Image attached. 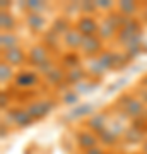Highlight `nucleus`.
<instances>
[{"mask_svg": "<svg viewBox=\"0 0 147 154\" xmlns=\"http://www.w3.org/2000/svg\"><path fill=\"white\" fill-rule=\"evenodd\" d=\"M132 154H142V152H140V151H139V152H132Z\"/></svg>", "mask_w": 147, "mask_h": 154, "instance_id": "46", "label": "nucleus"}, {"mask_svg": "<svg viewBox=\"0 0 147 154\" xmlns=\"http://www.w3.org/2000/svg\"><path fill=\"white\" fill-rule=\"evenodd\" d=\"M96 2V7H98V12H104V14H109L116 9V4L111 2V0H94Z\"/></svg>", "mask_w": 147, "mask_h": 154, "instance_id": "31", "label": "nucleus"}, {"mask_svg": "<svg viewBox=\"0 0 147 154\" xmlns=\"http://www.w3.org/2000/svg\"><path fill=\"white\" fill-rule=\"evenodd\" d=\"M120 154H127V152H120Z\"/></svg>", "mask_w": 147, "mask_h": 154, "instance_id": "47", "label": "nucleus"}, {"mask_svg": "<svg viewBox=\"0 0 147 154\" xmlns=\"http://www.w3.org/2000/svg\"><path fill=\"white\" fill-rule=\"evenodd\" d=\"M147 139L145 135V130L142 128V127L139 125H130L125 128V132H123V137H121V140L127 144V146H135V144H140Z\"/></svg>", "mask_w": 147, "mask_h": 154, "instance_id": "15", "label": "nucleus"}, {"mask_svg": "<svg viewBox=\"0 0 147 154\" xmlns=\"http://www.w3.org/2000/svg\"><path fill=\"white\" fill-rule=\"evenodd\" d=\"M108 125H109L108 123V113H104V111H96V113H93L86 122V128H89V130L94 132L96 135L103 132Z\"/></svg>", "mask_w": 147, "mask_h": 154, "instance_id": "16", "label": "nucleus"}, {"mask_svg": "<svg viewBox=\"0 0 147 154\" xmlns=\"http://www.w3.org/2000/svg\"><path fill=\"white\" fill-rule=\"evenodd\" d=\"M145 111H147V108H145V105L142 103L140 99L137 98H133L128 103V105L123 108V111H121V115L125 116V118H128V120H133V122H137V120H140V118H144V115H145Z\"/></svg>", "mask_w": 147, "mask_h": 154, "instance_id": "13", "label": "nucleus"}, {"mask_svg": "<svg viewBox=\"0 0 147 154\" xmlns=\"http://www.w3.org/2000/svg\"><path fill=\"white\" fill-rule=\"evenodd\" d=\"M142 7L139 2H133V0H120V2H116V11L120 12L121 16L125 17H135L139 12H142Z\"/></svg>", "mask_w": 147, "mask_h": 154, "instance_id": "17", "label": "nucleus"}, {"mask_svg": "<svg viewBox=\"0 0 147 154\" xmlns=\"http://www.w3.org/2000/svg\"><path fill=\"white\" fill-rule=\"evenodd\" d=\"M133 98H135V94H133V93H123V94H120V96L116 98V101H115V108H118V110L123 111V108H125V106L128 105Z\"/></svg>", "mask_w": 147, "mask_h": 154, "instance_id": "30", "label": "nucleus"}, {"mask_svg": "<svg viewBox=\"0 0 147 154\" xmlns=\"http://www.w3.org/2000/svg\"><path fill=\"white\" fill-rule=\"evenodd\" d=\"M125 82H127V79H120V81L113 82V84L108 88V93H113V91H116V89H120L121 86H125Z\"/></svg>", "mask_w": 147, "mask_h": 154, "instance_id": "38", "label": "nucleus"}, {"mask_svg": "<svg viewBox=\"0 0 147 154\" xmlns=\"http://www.w3.org/2000/svg\"><path fill=\"white\" fill-rule=\"evenodd\" d=\"M14 77H16L14 67H11L9 63H5V62H2V63H0V82L2 84L14 82Z\"/></svg>", "mask_w": 147, "mask_h": 154, "instance_id": "28", "label": "nucleus"}, {"mask_svg": "<svg viewBox=\"0 0 147 154\" xmlns=\"http://www.w3.org/2000/svg\"><path fill=\"white\" fill-rule=\"evenodd\" d=\"M22 11L26 12H34V14H44V12L48 11V4L43 2V0H27L24 4H19Z\"/></svg>", "mask_w": 147, "mask_h": 154, "instance_id": "25", "label": "nucleus"}, {"mask_svg": "<svg viewBox=\"0 0 147 154\" xmlns=\"http://www.w3.org/2000/svg\"><path fill=\"white\" fill-rule=\"evenodd\" d=\"M86 70L89 74V79L99 81L108 70H115V51L104 48L96 58H89L86 62Z\"/></svg>", "mask_w": 147, "mask_h": 154, "instance_id": "1", "label": "nucleus"}, {"mask_svg": "<svg viewBox=\"0 0 147 154\" xmlns=\"http://www.w3.org/2000/svg\"><path fill=\"white\" fill-rule=\"evenodd\" d=\"M82 63V55L79 51H65L62 55L60 65L65 69V70H70V69H75V67H81Z\"/></svg>", "mask_w": 147, "mask_h": 154, "instance_id": "23", "label": "nucleus"}, {"mask_svg": "<svg viewBox=\"0 0 147 154\" xmlns=\"http://www.w3.org/2000/svg\"><path fill=\"white\" fill-rule=\"evenodd\" d=\"M7 122H11L17 128H27L34 123L33 116L29 115L26 106H12L11 110H7Z\"/></svg>", "mask_w": 147, "mask_h": 154, "instance_id": "5", "label": "nucleus"}, {"mask_svg": "<svg viewBox=\"0 0 147 154\" xmlns=\"http://www.w3.org/2000/svg\"><path fill=\"white\" fill-rule=\"evenodd\" d=\"M65 77H67V70H65L62 65H57L53 70L50 72L46 77H43V79H44V82L48 84V86L60 89L62 84H67V82H65Z\"/></svg>", "mask_w": 147, "mask_h": 154, "instance_id": "18", "label": "nucleus"}, {"mask_svg": "<svg viewBox=\"0 0 147 154\" xmlns=\"http://www.w3.org/2000/svg\"><path fill=\"white\" fill-rule=\"evenodd\" d=\"M12 5V2H9V0H2L0 2V11H9Z\"/></svg>", "mask_w": 147, "mask_h": 154, "instance_id": "41", "label": "nucleus"}, {"mask_svg": "<svg viewBox=\"0 0 147 154\" xmlns=\"http://www.w3.org/2000/svg\"><path fill=\"white\" fill-rule=\"evenodd\" d=\"M50 58H51V51H50L43 43L33 45L31 48L27 50V65L33 67L34 70H36L39 65H43L44 62H48Z\"/></svg>", "mask_w": 147, "mask_h": 154, "instance_id": "6", "label": "nucleus"}, {"mask_svg": "<svg viewBox=\"0 0 147 154\" xmlns=\"http://www.w3.org/2000/svg\"><path fill=\"white\" fill-rule=\"evenodd\" d=\"M75 144L79 146V149H81L82 152H86L89 149L99 146V139H98V135L94 132H91L89 128H79L75 132Z\"/></svg>", "mask_w": 147, "mask_h": 154, "instance_id": "10", "label": "nucleus"}, {"mask_svg": "<svg viewBox=\"0 0 147 154\" xmlns=\"http://www.w3.org/2000/svg\"><path fill=\"white\" fill-rule=\"evenodd\" d=\"M74 28V24H72V21H70V17H67L65 14L63 16H57L51 21V24H50V28L48 29H51L55 34H58V36H63V34L69 31V29H72Z\"/></svg>", "mask_w": 147, "mask_h": 154, "instance_id": "19", "label": "nucleus"}, {"mask_svg": "<svg viewBox=\"0 0 147 154\" xmlns=\"http://www.w3.org/2000/svg\"><path fill=\"white\" fill-rule=\"evenodd\" d=\"M139 34H144L142 33V21L139 19V17H132L130 21L127 22L125 26L118 31V34H116V45L118 46H121V48H125L127 43H130L133 38H137Z\"/></svg>", "mask_w": 147, "mask_h": 154, "instance_id": "3", "label": "nucleus"}, {"mask_svg": "<svg viewBox=\"0 0 147 154\" xmlns=\"http://www.w3.org/2000/svg\"><path fill=\"white\" fill-rule=\"evenodd\" d=\"M2 62L9 63L11 67H22L27 63V51L22 46L2 51Z\"/></svg>", "mask_w": 147, "mask_h": 154, "instance_id": "12", "label": "nucleus"}, {"mask_svg": "<svg viewBox=\"0 0 147 154\" xmlns=\"http://www.w3.org/2000/svg\"><path fill=\"white\" fill-rule=\"evenodd\" d=\"M0 108L5 111V110H11V94L5 93V91H2V94H0Z\"/></svg>", "mask_w": 147, "mask_h": 154, "instance_id": "37", "label": "nucleus"}, {"mask_svg": "<svg viewBox=\"0 0 147 154\" xmlns=\"http://www.w3.org/2000/svg\"><path fill=\"white\" fill-rule=\"evenodd\" d=\"M17 28L16 16L9 11H0V29L2 33H16L14 29Z\"/></svg>", "mask_w": 147, "mask_h": 154, "instance_id": "22", "label": "nucleus"}, {"mask_svg": "<svg viewBox=\"0 0 147 154\" xmlns=\"http://www.w3.org/2000/svg\"><path fill=\"white\" fill-rule=\"evenodd\" d=\"M140 14H142V16H140V21L147 24V4H145L144 7H142V12H140Z\"/></svg>", "mask_w": 147, "mask_h": 154, "instance_id": "42", "label": "nucleus"}, {"mask_svg": "<svg viewBox=\"0 0 147 154\" xmlns=\"http://www.w3.org/2000/svg\"><path fill=\"white\" fill-rule=\"evenodd\" d=\"M103 50H104V41L103 39L99 38V36H89V38H84L79 53L89 60V58H96Z\"/></svg>", "mask_w": 147, "mask_h": 154, "instance_id": "9", "label": "nucleus"}, {"mask_svg": "<svg viewBox=\"0 0 147 154\" xmlns=\"http://www.w3.org/2000/svg\"><path fill=\"white\" fill-rule=\"evenodd\" d=\"M104 154H115V152H111V151H104Z\"/></svg>", "mask_w": 147, "mask_h": 154, "instance_id": "45", "label": "nucleus"}, {"mask_svg": "<svg viewBox=\"0 0 147 154\" xmlns=\"http://www.w3.org/2000/svg\"><path fill=\"white\" fill-rule=\"evenodd\" d=\"M57 106V101L50 98H41V99H33L26 105V110L29 111V115L33 116L34 122H39L46 118V116L55 110Z\"/></svg>", "mask_w": 147, "mask_h": 154, "instance_id": "2", "label": "nucleus"}, {"mask_svg": "<svg viewBox=\"0 0 147 154\" xmlns=\"http://www.w3.org/2000/svg\"><path fill=\"white\" fill-rule=\"evenodd\" d=\"M99 88V81H94V79H87V81H84V82L77 84V86H74V91H75L79 96H82V94H89L93 93V91H96V89Z\"/></svg>", "mask_w": 147, "mask_h": 154, "instance_id": "27", "label": "nucleus"}, {"mask_svg": "<svg viewBox=\"0 0 147 154\" xmlns=\"http://www.w3.org/2000/svg\"><path fill=\"white\" fill-rule=\"evenodd\" d=\"M74 28H75L77 31L84 36V38H89V36H98L99 21L94 16H79V17H77V21L74 22Z\"/></svg>", "mask_w": 147, "mask_h": 154, "instance_id": "7", "label": "nucleus"}, {"mask_svg": "<svg viewBox=\"0 0 147 154\" xmlns=\"http://www.w3.org/2000/svg\"><path fill=\"white\" fill-rule=\"evenodd\" d=\"M130 63V58L123 51H115V70H120Z\"/></svg>", "mask_w": 147, "mask_h": 154, "instance_id": "33", "label": "nucleus"}, {"mask_svg": "<svg viewBox=\"0 0 147 154\" xmlns=\"http://www.w3.org/2000/svg\"><path fill=\"white\" fill-rule=\"evenodd\" d=\"M75 12L81 14V2H69L67 7H65V16L70 17V16H74Z\"/></svg>", "mask_w": 147, "mask_h": 154, "instance_id": "36", "label": "nucleus"}, {"mask_svg": "<svg viewBox=\"0 0 147 154\" xmlns=\"http://www.w3.org/2000/svg\"><path fill=\"white\" fill-rule=\"evenodd\" d=\"M82 154H104V149L101 146H96V147L89 149V151H86V152H82Z\"/></svg>", "mask_w": 147, "mask_h": 154, "instance_id": "40", "label": "nucleus"}, {"mask_svg": "<svg viewBox=\"0 0 147 154\" xmlns=\"http://www.w3.org/2000/svg\"><path fill=\"white\" fill-rule=\"evenodd\" d=\"M43 45L50 50V51H57V50H60V46H62V38L58 34H55L51 29H48V31L43 34Z\"/></svg>", "mask_w": 147, "mask_h": 154, "instance_id": "26", "label": "nucleus"}, {"mask_svg": "<svg viewBox=\"0 0 147 154\" xmlns=\"http://www.w3.org/2000/svg\"><path fill=\"white\" fill-rule=\"evenodd\" d=\"M17 46H21V36L17 33H2L0 34V48H2V51L17 48Z\"/></svg>", "mask_w": 147, "mask_h": 154, "instance_id": "24", "label": "nucleus"}, {"mask_svg": "<svg viewBox=\"0 0 147 154\" xmlns=\"http://www.w3.org/2000/svg\"><path fill=\"white\" fill-rule=\"evenodd\" d=\"M39 84H41V75L38 72L33 69H22V70L16 72L12 86L16 89H21V91H27V89H33Z\"/></svg>", "mask_w": 147, "mask_h": 154, "instance_id": "4", "label": "nucleus"}, {"mask_svg": "<svg viewBox=\"0 0 147 154\" xmlns=\"http://www.w3.org/2000/svg\"><path fill=\"white\" fill-rule=\"evenodd\" d=\"M89 79V74H87L86 67H75V69H70V70H67V77H65V82L67 86H70V88H74V86H77V84L84 82V81H87Z\"/></svg>", "mask_w": 147, "mask_h": 154, "instance_id": "20", "label": "nucleus"}, {"mask_svg": "<svg viewBox=\"0 0 147 154\" xmlns=\"http://www.w3.org/2000/svg\"><path fill=\"white\" fill-rule=\"evenodd\" d=\"M79 94L74 91V89H67L65 93H62V98H60V101H62V105H65V106H77V105H81L79 103Z\"/></svg>", "mask_w": 147, "mask_h": 154, "instance_id": "29", "label": "nucleus"}, {"mask_svg": "<svg viewBox=\"0 0 147 154\" xmlns=\"http://www.w3.org/2000/svg\"><path fill=\"white\" fill-rule=\"evenodd\" d=\"M133 94H135L137 98H139L142 103L147 106V86H142V84H139V86L135 88V91H133Z\"/></svg>", "mask_w": 147, "mask_h": 154, "instance_id": "35", "label": "nucleus"}, {"mask_svg": "<svg viewBox=\"0 0 147 154\" xmlns=\"http://www.w3.org/2000/svg\"><path fill=\"white\" fill-rule=\"evenodd\" d=\"M24 24L27 26V29L31 33H36V34H44L48 29V21L44 14H34V12H27L26 17H24Z\"/></svg>", "mask_w": 147, "mask_h": 154, "instance_id": "11", "label": "nucleus"}, {"mask_svg": "<svg viewBox=\"0 0 147 154\" xmlns=\"http://www.w3.org/2000/svg\"><path fill=\"white\" fill-rule=\"evenodd\" d=\"M57 65H58V63H57V62H55L53 58H50L48 62H44L43 65H39L38 69H36V72H38V74H39L41 77H46V75H48V74H50L51 70H53V69H55Z\"/></svg>", "mask_w": 147, "mask_h": 154, "instance_id": "34", "label": "nucleus"}, {"mask_svg": "<svg viewBox=\"0 0 147 154\" xmlns=\"http://www.w3.org/2000/svg\"><path fill=\"white\" fill-rule=\"evenodd\" d=\"M139 84H142V86H147V75L144 77V79H142V81H140V82H139Z\"/></svg>", "mask_w": 147, "mask_h": 154, "instance_id": "44", "label": "nucleus"}, {"mask_svg": "<svg viewBox=\"0 0 147 154\" xmlns=\"http://www.w3.org/2000/svg\"><path fill=\"white\" fill-rule=\"evenodd\" d=\"M82 41H84V36H82L75 28L69 29L63 36H62V46L67 50V51H79L82 46Z\"/></svg>", "mask_w": 147, "mask_h": 154, "instance_id": "14", "label": "nucleus"}, {"mask_svg": "<svg viewBox=\"0 0 147 154\" xmlns=\"http://www.w3.org/2000/svg\"><path fill=\"white\" fill-rule=\"evenodd\" d=\"M140 152L142 154H147V139L142 142V146H140Z\"/></svg>", "mask_w": 147, "mask_h": 154, "instance_id": "43", "label": "nucleus"}, {"mask_svg": "<svg viewBox=\"0 0 147 154\" xmlns=\"http://www.w3.org/2000/svg\"><path fill=\"white\" fill-rule=\"evenodd\" d=\"M123 132H125V128L121 127V123L118 127H111V123H109L106 128H104L101 134H98V139H99V144L101 146H104V147H115L116 144L120 142V139L123 137Z\"/></svg>", "mask_w": 147, "mask_h": 154, "instance_id": "8", "label": "nucleus"}, {"mask_svg": "<svg viewBox=\"0 0 147 154\" xmlns=\"http://www.w3.org/2000/svg\"><path fill=\"white\" fill-rule=\"evenodd\" d=\"M96 12H98L96 2H87V0L81 2V16H94Z\"/></svg>", "mask_w": 147, "mask_h": 154, "instance_id": "32", "label": "nucleus"}, {"mask_svg": "<svg viewBox=\"0 0 147 154\" xmlns=\"http://www.w3.org/2000/svg\"><path fill=\"white\" fill-rule=\"evenodd\" d=\"M93 113H96V111H94V105H93V103H81V105L74 106V108L69 111L67 118H69V120H79V118H84V116L89 118Z\"/></svg>", "mask_w": 147, "mask_h": 154, "instance_id": "21", "label": "nucleus"}, {"mask_svg": "<svg viewBox=\"0 0 147 154\" xmlns=\"http://www.w3.org/2000/svg\"><path fill=\"white\" fill-rule=\"evenodd\" d=\"M7 135H9V127H7V122L4 120L2 122V125H0V137L5 139Z\"/></svg>", "mask_w": 147, "mask_h": 154, "instance_id": "39", "label": "nucleus"}]
</instances>
